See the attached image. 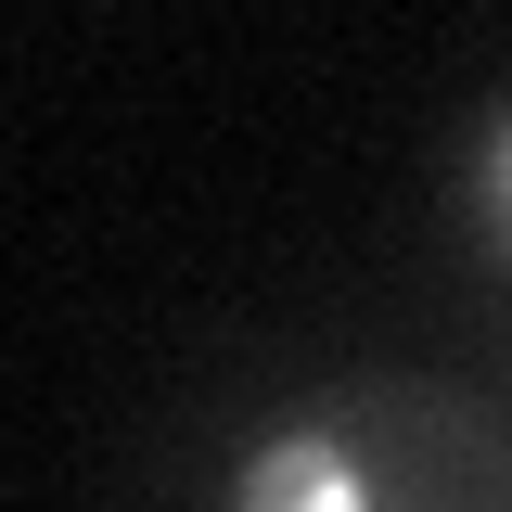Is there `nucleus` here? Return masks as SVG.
<instances>
[{"label":"nucleus","mask_w":512,"mask_h":512,"mask_svg":"<svg viewBox=\"0 0 512 512\" xmlns=\"http://www.w3.org/2000/svg\"><path fill=\"white\" fill-rule=\"evenodd\" d=\"M244 512H372V487L346 474V448H333V436H282V448L244 474Z\"/></svg>","instance_id":"f257e3e1"},{"label":"nucleus","mask_w":512,"mask_h":512,"mask_svg":"<svg viewBox=\"0 0 512 512\" xmlns=\"http://www.w3.org/2000/svg\"><path fill=\"white\" fill-rule=\"evenodd\" d=\"M500 205H512V141H500Z\"/></svg>","instance_id":"f03ea898"}]
</instances>
